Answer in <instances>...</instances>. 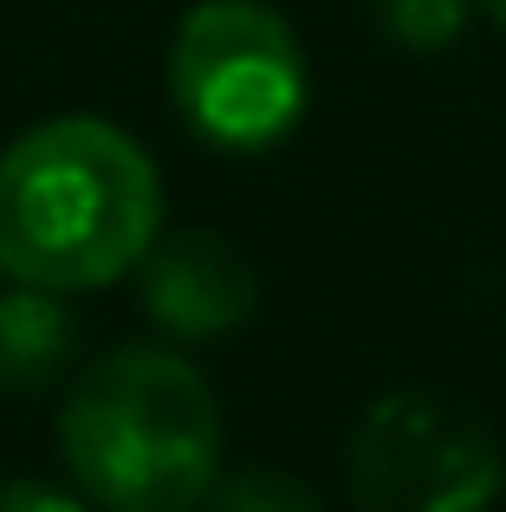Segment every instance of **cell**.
I'll return each instance as SVG.
<instances>
[{
    "instance_id": "obj_1",
    "label": "cell",
    "mask_w": 506,
    "mask_h": 512,
    "mask_svg": "<svg viewBox=\"0 0 506 512\" xmlns=\"http://www.w3.org/2000/svg\"><path fill=\"white\" fill-rule=\"evenodd\" d=\"M163 234V175L130 130L52 117L0 150V279L98 292L137 273Z\"/></svg>"
},
{
    "instance_id": "obj_2",
    "label": "cell",
    "mask_w": 506,
    "mask_h": 512,
    "mask_svg": "<svg viewBox=\"0 0 506 512\" xmlns=\"http://www.w3.org/2000/svg\"><path fill=\"white\" fill-rule=\"evenodd\" d=\"M59 461L104 512H195L221 480L215 383L176 350H111L59 402Z\"/></svg>"
},
{
    "instance_id": "obj_3",
    "label": "cell",
    "mask_w": 506,
    "mask_h": 512,
    "mask_svg": "<svg viewBox=\"0 0 506 512\" xmlns=\"http://www.w3.org/2000/svg\"><path fill=\"white\" fill-rule=\"evenodd\" d=\"M169 98L208 150L260 156L299 130L312 72L266 0H195L169 39Z\"/></svg>"
},
{
    "instance_id": "obj_4",
    "label": "cell",
    "mask_w": 506,
    "mask_h": 512,
    "mask_svg": "<svg viewBox=\"0 0 506 512\" xmlns=\"http://www.w3.org/2000/svg\"><path fill=\"white\" fill-rule=\"evenodd\" d=\"M344 474L364 512H487L506 487L500 441L429 389L370 402L351 428Z\"/></svg>"
},
{
    "instance_id": "obj_5",
    "label": "cell",
    "mask_w": 506,
    "mask_h": 512,
    "mask_svg": "<svg viewBox=\"0 0 506 512\" xmlns=\"http://www.w3.org/2000/svg\"><path fill=\"white\" fill-rule=\"evenodd\" d=\"M137 305L163 338L176 344H208L241 331L260 312V273L228 234H156V247L137 266Z\"/></svg>"
},
{
    "instance_id": "obj_6",
    "label": "cell",
    "mask_w": 506,
    "mask_h": 512,
    "mask_svg": "<svg viewBox=\"0 0 506 512\" xmlns=\"http://www.w3.org/2000/svg\"><path fill=\"white\" fill-rule=\"evenodd\" d=\"M78 363V318L65 292L46 286H7L0 292V389L39 396Z\"/></svg>"
},
{
    "instance_id": "obj_7",
    "label": "cell",
    "mask_w": 506,
    "mask_h": 512,
    "mask_svg": "<svg viewBox=\"0 0 506 512\" xmlns=\"http://www.w3.org/2000/svg\"><path fill=\"white\" fill-rule=\"evenodd\" d=\"M202 512H325L305 480L279 474V467H241V474L215 480Z\"/></svg>"
},
{
    "instance_id": "obj_8",
    "label": "cell",
    "mask_w": 506,
    "mask_h": 512,
    "mask_svg": "<svg viewBox=\"0 0 506 512\" xmlns=\"http://www.w3.org/2000/svg\"><path fill=\"white\" fill-rule=\"evenodd\" d=\"M377 26L403 52H448L468 26V0H377Z\"/></svg>"
},
{
    "instance_id": "obj_9",
    "label": "cell",
    "mask_w": 506,
    "mask_h": 512,
    "mask_svg": "<svg viewBox=\"0 0 506 512\" xmlns=\"http://www.w3.org/2000/svg\"><path fill=\"white\" fill-rule=\"evenodd\" d=\"M0 512H91V500L46 480H0Z\"/></svg>"
},
{
    "instance_id": "obj_10",
    "label": "cell",
    "mask_w": 506,
    "mask_h": 512,
    "mask_svg": "<svg viewBox=\"0 0 506 512\" xmlns=\"http://www.w3.org/2000/svg\"><path fill=\"white\" fill-rule=\"evenodd\" d=\"M481 7H487V20H494L500 33H506V0H481Z\"/></svg>"
}]
</instances>
